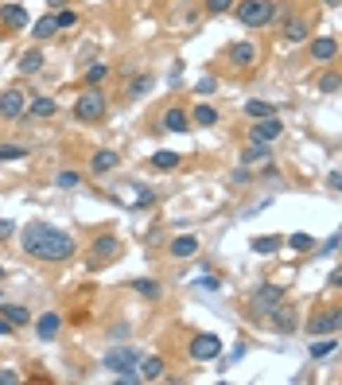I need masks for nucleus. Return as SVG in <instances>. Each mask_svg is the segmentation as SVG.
Masks as SVG:
<instances>
[{
  "label": "nucleus",
  "instance_id": "1",
  "mask_svg": "<svg viewBox=\"0 0 342 385\" xmlns=\"http://www.w3.org/2000/svg\"><path fill=\"white\" fill-rule=\"evenodd\" d=\"M20 249L27 257L43 261V265H63V261H70L78 253V242H74V234L51 226V222H27L20 230Z\"/></svg>",
  "mask_w": 342,
  "mask_h": 385
},
{
  "label": "nucleus",
  "instance_id": "2",
  "mask_svg": "<svg viewBox=\"0 0 342 385\" xmlns=\"http://www.w3.org/2000/svg\"><path fill=\"white\" fill-rule=\"evenodd\" d=\"M136 366H140V351L129 346V343H117V346H109V351L101 354V370H109L121 385L136 381Z\"/></svg>",
  "mask_w": 342,
  "mask_h": 385
},
{
  "label": "nucleus",
  "instance_id": "3",
  "mask_svg": "<svg viewBox=\"0 0 342 385\" xmlns=\"http://www.w3.org/2000/svg\"><path fill=\"white\" fill-rule=\"evenodd\" d=\"M105 113H109L105 90H101V86H82V93H78V101H74V121H82V125H98Z\"/></svg>",
  "mask_w": 342,
  "mask_h": 385
},
{
  "label": "nucleus",
  "instance_id": "4",
  "mask_svg": "<svg viewBox=\"0 0 342 385\" xmlns=\"http://www.w3.org/2000/svg\"><path fill=\"white\" fill-rule=\"evenodd\" d=\"M242 27H268L276 20V0H234V8Z\"/></svg>",
  "mask_w": 342,
  "mask_h": 385
},
{
  "label": "nucleus",
  "instance_id": "5",
  "mask_svg": "<svg viewBox=\"0 0 342 385\" xmlns=\"http://www.w3.org/2000/svg\"><path fill=\"white\" fill-rule=\"evenodd\" d=\"M284 304V285H257L249 292V315H268Z\"/></svg>",
  "mask_w": 342,
  "mask_h": 385
},
{
  "label": "nucleus",
  "instance_id": "6",
  "mask_svg": "<svg viewBox=\"0 0 342 385\" xmlns=\"http://www.w3.org/2000/svg\"><path fill=\"white\" fill-rule=\"evenodd\" d=\"M338 327H342V311L338 304H331V308L315 311V315L308 319V335L319 339V335H338Z\"/></svg>",
  "mask_w": 342,
  "mask_h": 385
},
{
  "label": "nucleus",
  "instance_id": "7",
  "mask_svg": "<svg viewBox=\"0 0 342 385\" xmlns=\"http://www.w3.org/2000/svg\"><path fill=\"white\" fill-rule=\"evenodd\" d=\"M24 109H27V98L20 86H8L0 93V121H12V125H24Z\"/></svg>",
  "mask_w": 342,
  "mask_h": 385
},
{
  "label": "nucleus",
  "instance_id": "8",
  "mask_svg": "<svg viewBox=\"0 0 342 385\" xmlns=\"http://www.w3.org/2000/svg\"><path fill=\"white\" fill-rule=\"evenodd\" d=\"M257 59H261V51H257V43H253V39H237V43H230V47H225V63H230L234 70L257 67Z\"/></svg>",
  "mask_w": 342,
  "mask_h": 385
},
{
  "label": "nucleus",
  "instance_id": "9",
  "mask_svg": "<svg viewBox=\"0 0 342 385\" xmlns=\"http://www.w3.org/2000/svg\"><path fill=\"white\" fill-rule=\"evenodd\" d=\"M308 51L319 67H334V59H338V39H334V35H311Z\"/></svg>",
  "mask_w": 342,
  "mask_h": 385
},
{
  "label": "nucleus",
  "instance_id": "10",
  "mask_svg": "<svg viewBox=\"0 0 342 385\" xmlns=\"http://www.w3.org/2000/svg\"><path fill=\"white\" fill-rule=\"evenodd\" d=\"M222 358V339L210 335V331H202V335L191 339V362H214Z\"/></svg>",
  "mask_w": 342,
  "mask_h": 385
},
{
  "label": "nucleus",
  "instance_id": "11",
  "mask_svg": "<svg viewBox=\"0 0 342 385\" xmlns=\"http://www.w3.org/2000/svg\"><path fill=\"white\" fill-rule=\"evenodd\" d=\"M121 253V242L113 234H101L98 242H93V249H90V268H105L109 261Z\"/></svg>",
  "mask_w": 342,
  "mask_h": 385
},
{
  "label": "nucleus",
  "instance_id": "12",
  "mask_svg": "<svg viewBox=\"0 0 342 385\" xmlns=\"http://www.w3.org/2000/svg\"><path fill=\"white\" fill-rule=\"evenodd\" d=\"M284 136V121L276 117H257L253 121V129H249V141H261V144H272V141H280Z\"/></svg>",
  "mask_w": 342,
  "mask_h": 385
},
{
  "label": "nucleus",
  "instance_id": "13",
  "mask_svg": "<svg viewBox=\"0 0 342 385\" xmlns=\"http://www.w3.org/2000/svg\"><path fill=\"white\" fill-rule=\"evenodd\" d=\"M59 335H63V315L59 311H43V315L35 319V339H39V343H55Z\"/></svg>",
  "mask_w": 342,
  "mask_h": 385
},
{
  "label": "nucleus",
  "instance_id": "14",
  "mask_svg": "<svg viewBox=\"0 0 342 385\" xmlns=\"http://www.w3.org/2000/svg\"><path fill=\"white\" fill-rule=\"evenodd\" d=\"M159 125H164L167 133L183 136V133H191V113H187L183 105H167V109H164V117H159Z\"/></svg>",
  "mask_w": 342,
  "mask_h": 385
},
{
  "label": "nucleus",
  "instance_id": "15",
  "mask_svg": "<svg viewBox=\"0 0 342 385\" xmlns=\"http://www.w3.org/2000/svg\"><path fill=\"white\" fill-rule=\"evenodd\" d=\"M265 319H268V327H272V331H280V335H292L296 327H300V319H296V308H284V304H280V308H272Z\"/></svg>",
  "mask_w": 342,
  "mask_h": 385
},
{
  "label": "nucleus",
  "instance_id": "16",
  "mask_svg": "<svg viewBox=\"0 0 342 385\" xmlns=\"http://www.w3.org/2000/svg\"><path fill=\"white\" fill-rule=\"evenodd\" d=\"M55 113H59V101L55 98H32L24 109V125L27 121H47V117H55Z\"/></svg>",
  "mask_w": 342,
  "mask_h": 385
},
{
  "label": "nucleus",
  "instance_id": "17",
  "mask_svg": "<svg viewBox=\"0 0 342 385\" xmlns=\"http://www.w3.org/2000/svg\"><path fill=\"white\" fill-rule=\"evenodd\" d=\"M199 237L195 234H179L176 242L167 245V257H176V261H187V257H195V253H199Z\"/></svg>",
  "mask_w": 342,
  "mask_h": 385
},
{
  "label": "nucleus",
  "instance_id": "18",
  "mask_svg": "<svg viewBox=\"0 0 342 385\" xmlns=\"http://www.w3.org/2000/svg\"><path fill=\"white\" fill-rule=\"evenodd\" d=\"M0 24L8 27V32H24L32 20H27L24 4H4V8H0Z\"/></svg>",
  "mask_w": 342,
  "mask_h": 385
},
{
  "label": "nucleus",
  "instance_id": "19",
  "mask_svg": "<svg viewBox=\"0 0 342 385\" xmlns=\"http://www.w3.org/2000/svg\"><path fill=\"white\" fill-rule=\"evenodd\" d=\"M268 148H272V144L249 141V144H245V148H242V156H237V159H242V168H257V164H265V159L272 156V152H268Z\"/></svg>",
  "mask_w": 342,
  "mask_h": 385
},
{
  "label": "nucleus",
  "instance_id": "20",
  "mask_svg": "<svg viewBox=\"0 0 342 385\" xmlns=\"http://www.w3.org/2000/svg\"><path fill=\"white\" fill-rule=\"evenodd\" d=\"M284 39L288 43H308L311 39V20L308 16H292L284 24Z\"/></svg>",
  "mask_w": 342,
  "mask_h": 385
},
{
  "label": "nucleus",
  "instance_id": "21",
  "mask_svg": "<svg viewBox=\"0 0 342 385\" xmlns=\"http://www.w3.org/2000/svg\"><path fill=\"white\" fill-rule=\"evenodd\" d=\"M167 370V362L159 358V354H152V358H140V366H136V381H159Z\"/></svg>",
  "mask_w": 342,
  "mask_h": 385
},
{
  "label": "nucleus",
  "instance_id": "22",
  "mask_svg": "<svg viewBox=\"0 0 342 385\" xmlns=\"http://www.w3.org/2000/svg\"><path fill=\"white\" fill-rule=\"evenodd\" d=\"M117 164H121V156L113 148H98L90 156V171H93V176H105V171H113Z\"/></svg>",
  "mask_w": 342,
  "mask_h": 385
},
{
  "label": "nucleus",
  "instance_id": "23",
  "mask_svg": "<svg viewBox=\"0 0 342 385\" xmlns=\"http://www.w3.org/2000/svg\"><path fill=\"white\" fill-rule=\"evenodd\" d=\"M27 32H32V39H35V43H47V39H55V35H59V24H55V12H51V16H39L35 24H27Z\"/></svg>",
  "mask_w": 342,
  "mask_h": 385
},
{
  "label": "nucleus",
  "instance_id": "24",
  "mask_svg": "<svg viewBox=\"0 0 342 385\" xmlns=\"http://www.w3.org/2000/svg\"><path fill=\"white\" fill-rule=\"evenodd\" d=\"M16 70L24 78H32V74H39L43 70V51H39V43H35V47H27L24 55H20V63H16Z\"/></svg>",
  "mask_w": 342,
  "mask_h": 385
},
{
  "label": "nucleus",
  "instance_id": "25",
  "mask_svg": "<svg viewBox=\"0 0 342 385\" xmlns=\"http://www.w3.org/2000/svg\"><path fill=\"white\" fill-rule=\"evenodd\" d=\"M148 164H152V171H176L179 164H183V156L171 152V148H159V152H152V156H148Z\"/></svg>",
  "mask_w": 342,
  "mask_h": 385
},
{
  "label": "nucleus",
  "instance_id": "26",
  "mask_svg": "<svg viewBox=\"0 0 342 385\" xmlns=\"http://www.w3.org/2000/svg\"><path fill=\"white\" fill-rule=\"evenodd\" d=\"M249 249L257 253V257H272V253H280V249H284V237H280V234L253 237V242H249Z\"/></svg>",
  "mask_w": 342,
  "mask_h": 385
},
{
  "label": "nucleus",
  "instance_id": "27",
  "mask_svg": "<svg viewBox=\"0 0 342 385\" xmlns=\"http://www.w3.org/2000/svg\"><path fill=\"white\" fill-rule=\"evenodd\" d=\"M129 288H133L136 296H144V300H159V296H164V285L152 280V277H133V280H129Z\"/></svg>",
  "mask_w": 342,
  "mask_h": 385
},
{
  "label": "nucleus",
  "instance_id": "28",
  "mask_svg": "<svg viewBox=\"0 0 342 385\" xmlns=\"http://www.w3.org/2000/svg\"><path fill=\"white\" fill-rule=\"evenodd\" d=\"M0 315L8 319V323L16 327V331H20V327H27V323H32V311H27L24 304H0Z\"/></svg>",
  "mask_w": 342,
  "mask_h": 385
},
{
  "label": "nucleus",
  "instance_id": "29",
  "mask_svg": "<svg viewBox=\"0 0 342 385\" xmlns=\"http://www.w3.org/2000/svg\"><path fill=\"white\" fill-rule=\"evenodd\" d=\"M191 125L214 129V125H218V109H214V105H195V109H191Z\"/></svg>",
  "mask_w": 342,
  "mask_h": 385
},
{
  "label": "nucleus",
  "instance_id": "30",
  "mask_svg": "<svg viewBox=\"0 0 342 385\" xmlns=\"http://www.w3.org/2000/svg\"><path fill=\"white\" fill-rule=\"evenodd\" d=\"M27 144H12V141H4L0 144V164H16V159H27Z\"/></svg>",
  "mask_w": 342,
  "mask_h": 385
},
{
  "label": "nucleus",
  "instance_id": "31",
  "mask_svg": "<svg viewBox=\"0 0 342 385\" xmlns=\"http://www.w3.org/2000/svg\"><path fill=\"white\" fill-rule=\"evenodd\" d=\"M109 63H90V67H86V74H82V86H101L109 78Z\"/></svg>",
  "mask_w": 342,
  "mask_h": 385
},
{
  "label": "nucleus",
  "instance_id": "32",
  "mask_svg": "<svg viewBox=\"0 0 342 385\" xmlns=\"http://www.w3.org/2000/svg\"><path fill=\"white\" fill-rule=\"evenodd\" d=\"M272 113H276V105H268V101H261V98H249V101H245V117H249V121L272 117Z\"/></svg>",
  "mask_w": 342,
  "mask_h": 385
},
{
  "label": "nucleus",
  "instance_id": "33",
  "mask_svg": "<svg viewBox=\"0 0 342 385\" xmlns=\"http://www.w3.org/2000/svg\"><path fill=\"white\" fill-rule=\"evenodd\" d=\"M334 351H338V339H327V335H319V343H311V351H308V354L319 362V358H331Z\"/></svg>",
  "mask_w": 342,
  "mask_h": 385
},
{
  "label": "nucleus",
  "instance_id": "34",
  "mask_svg": "<svg viewBox=\"0 0 342 385\" xmlns=\"http://www.w3.org/2000/svg\"><path fill=\"white\" fill-rule=\"evenodd\" d=\"M284 245H288L292 253H311L315 249V237L311 234H292V237H284Z\"/></svg>",
  "mask_w": 342,
  "mask_h": 385
},
{
  "label": "nucleus",
  "instance_id": "35",
  "mask_svg": "<svg viewBox=\"0 0 342 385\" xmlns=\"http://www.w3.org/2000/svg\"><path fill=\"white\" fill-rule=\"evenodd\" d=\"M78 183H82V171H74V168H63L55 176V187H63V191H74Z\"/></svg>",
  "mask_w": 342,
  "mask_h": 385
},
{
  "label": "nucleus",
  "instance_id": "36",
  "mask_svg": "<svg viewBox=\"0 0 342 385\" xmlns=\"http://www.w3.org/2000/svg\"><path fill=\"white\" fill-rule=\"evenodd\" d=\"M315 90H319V93H338V70H331V67H327L323 74H319Z\"/></svg>",
  "mask_w": 342,
  "mask_h": 385
},
{
  "label": "nucleus",
  "instance_id": "37",
  "mask_svg": "<svg viewBox=\"0 0 342 385\" xmlns=\"http://www.w3.org/2000/svg\"><path fill=\"white\" fill-rule=\"evenodd\" d=\"M230 8H234V0H202V12L206 16H225Z\"/></svg>",
  "mask_w": 342,
  "mask_h": 385
},
{
  "label": "nucleus",
  "instance_id": "38",
  "mask_svg": "<svg viewBox=\"0 0 342 385\" xmlns=\"http://www.w3.org/2000/svg\"><path fill=\"white\" fill-rule=\"evenodd\" d=\"M55 24H59V32H67V27L78 24V12L74 8H59V12H55Z\"/></svg>",
  "mask_w": 342,
  "mask_h": 385
},
{
  "label": "nucleus",
  "instance_id": "39",
  "mask_svg": "<svg viewBox=\"0 0 342 385\" xmlns=\"http://www.w3.org/2000/svg\"><path fill=\"white\" fill-rule=\"evenodd\" d=\"M148 90H152V74H136L133 86H129V93H133V98H144Z\"/></svg>",
  "mask_w": 342,
  "mask_h": 385
},
{
  "label": "nucleus",
  "instance_id": "40",
  "mask_svg": "<svg viewBox=\"0 0 342 385\" xmlns=\"http://www.w3.org/2000/svg\"><path fill=\"white\" fill-rule=\"evenodd\" d=\"M12 234H16V222H12V218H0V245L8 242Z\"/></svg>",
  "mask_w": 342,
  "mask_h": 385
},
{
  "label": "nucleus",
  "instance_id": "41",
  "mask_svg": "<svg viewBox=\"0 0 342 385\" xmlns=\"http://www.w3.org/2000/svg\"><path fill=\"white\" fill-rule=\"evenodd\" d=\"M249 179H253V168H237L234 171V187H245Z\"/></svg>",
  "mask_w": 342,
  "mask_h": 385
},
{
  "label": "nucleus",
  "instance_id": "42",
  "mask_svg": "<svg viewBox=\"0 0 342 385\" xmlns=\"http://www.w3.org/2000/svg\"><path fill=\"white\" fill-rule=\"evenodd\" d=\"M195 90H199V93H202V98H210V93H214V90H218V82H214V78H202V82H199V86H195Z\"/></svg>",
  "mask_w": 342,
  "mask_h": 385
},
{
  "label": "nucleus",
  "instance_id": "43",
  "mask_svg": "<svg viewBox=\"0 0 342 385\" xmlns=\"http://www.w3.org/2000/svg\"><path fill=\"white\" fill-rule=\"evenodd\" d=\"M338 245H342V237H338V234H331V237L323 242V253H338Z\"/></svg>",
  "mask_w": 342,
  "mask_h": 385
},
{
  "label": "nucleus",
  "instance_id": "44",
  "mask_svg": "<svg viewBox=\"0 0 342 385\" xmlns=\"http://www.w3.org/2000/svg\"><path fill=\"white\" fill-rule=\"evenodd\" d=\"M16 381H20L16 370H0V385H16Z\"/></svg>",
  "mask_w": 342,
  "mask_h": 385
},
{
  "label": "nucleus",
  "instance_id": "45",
  "mask_svg": "<svg viewBox=\"0 0 342 385\" xmlns=\"http://www.w3.org/2000/svg\"><path fill=\"white\" fill-rule=\"evenodd\" d=\"M327 187H331V191H334V195H338V191H342V179H338V171H331V176H327Z\"/></svg>",
  "mask_w": 342,
  "mask_h": 385
},
{
  "label": "nucleus",
  "instance_id": "46",
  "mask_svg": "<svg viewBox=\"0 0 342 385\" xmlns=\"http://www.w3.org/2000/svg\"><path fill=\"white\" fill-rule=\"evenodd\" d=\"M0 335H4V339H12V335H16V327H12L4 315H0Z\"/></svg>",
  "mask_w": 342,
  "mask_h": 385
},
{
  "label": "nucleus",
  "instance_id": "47",
  "mask_svg": "<svg viewBox=\"0 0 342 385\" xmlns=\"http://www.w3.org/2000/svg\"><path fill=\"white\" fill-rule=\"evenodd\" d=\"M327 285H331V288H342V268H334L331 277H327Z\"/></svg>",
  "mask_w": 342,
  "mask_h": 385
},
{
  "label": "nucleus",
  "instance_id": "48",
  "mask_svg": "<svg viewBox=\"0 0 342 385\" xmlns=\"http://www.w3.org/2000/svg\"><path fill=\"white\" fill-rule=\"evenodd\" d=\"M125 335H129V327H125V323H117L113 331H109V339H125Z\"/></svg>",
  "mask_w": 342,
  "mask_h": 385
},
{
  "label": "nucleus",
  "instance_id": "49",
  "mask_svg": "<svg viewBox=\"0 0 342 385\" xmlns=\"http://www.w3.org/2000/svg\"><path fill=\"white\" fill-rule=\"evenodd\" d=\"M47 4H55V8H63V4H67V0H47Z\"/></svg>",
  "mask_w": 342,
  "mask_h": 385
},
{
  "label": "nucleus",
  "instance_id": "50",
  "mask_svg": "<svg viewBox=\"0 0 342 385\" xmlns=\"http://www.w3.org/2000/svg\"><path fill=\"white\" fill-rule=\"evenodd\" d=\"M327 4H331V8H334V4H338V0H327Z\"/></svg>",
  "mask_w": 342,
  "mask_h": 385
},
{
  "label": "nucleus",
  "instance_id": "51",
  "mask_svg": "<svg viewBox=\"0 0 342 385\" xmlns=\"http://www.w3.org/2000/svg\"><path fill=\"white\" fill-rule=\"evenodd\" d=\"M0 280H4V265H0Z\"/></svg>",
  "mask_w": 342,
  "mask_h": 385
}]
</instances>
